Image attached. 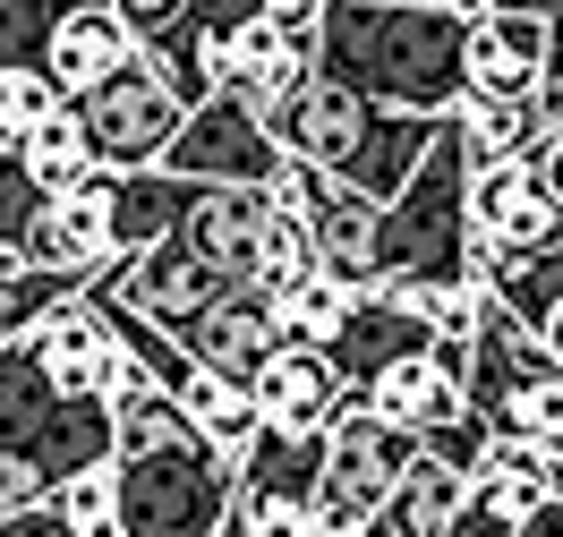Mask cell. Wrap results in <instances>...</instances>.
Returning <instances> with one entry per match:
<instances>
[{
	"instance_id": "603a6c76",
	"label": "cell",
	"mask_w": 563,
	"mask_h": 537,
	"mask_svg": "<svg viewBox=\"0 0 563 537\" xmlns=\"http://www.w3.org/2000/svg\"><path fill=\"white\" fill-rule=\"evenodd\" d=\"M172 410H179V427L206 444L213 461H240L247 444H256V401H247V384H231V376H206V367H188V384L172 393Z\"/></svg>"
},
{
	"instance_id": "7402d4cb",
	"label": "cell",
	"mask_w": 563,
	"mask_h": 537,
	"mask_svg": "<svg viewBox=\"0 0 563 537\" xmlns=\"http://www.w3.org/2000/svg\"><path fill=\"white\" fill-rule=\"evenodd\" d=\"M358 410L393 418L401 435H427V427H453L470 401H461V384H453V376H444V367H435V358L419 350V358H393L385 376H376V384L358 393Z\"/></svg>"
},
{
	"instance_id": "1f68e13d",
	"label": "cell",
	"mask_w": 563,
	"mask_h": 537,
	"mask_svg": "<svg viewBox=\"0 0 563 537\" xmlns=\"http://www.w3.org/2000/svg\"><path fill=\"white\" fill-rule=\"evenodd\" d=\"M103 9L129 26V43H137V52H163V43L188 26V0H103Z\"/></svg>"
},
{
	"instance_id": "44dd1931",
	"label": "cell",
	"mask_w": 563,
	"mask_h": 537,
	"mask_svg": "<svg viewBox=\"0 0 563 537\" xmlns=\"http://www.w3.org/2000/svg\"><path fill=\"white\" fill-rule=\"evenodd\" d=\"M444 128H453L470 171H495V163H529L555 120L538 111V94H529V103H470V94H461V103L444 111Z\"/></svg>"
},
{
	"instance_id": "8fae6325",
	"label": "cell",
	"mask_w": 563,
	"mask_h": 537,
	"mask_svg": "<svg viewBox=\"0 0 563 537\" xmlns=\"http://www.w3.org/2000/svg\"><path fill=\"white\" fill-rule=\"evenodd\" d=\"M317 461L324 435H274L256 427L240 461H231V537H299L317 521Z\"/></svg>"
},
{
	"instance_id": "9a60e30c",
	"label": "cell",
	"mask_w": 563,
	"mask_h": 537,
	"mask_svg": "<svg viewBox=\"0 0 563 537\" xmlns=\"http://www.w3.org/2000/svg\"><path fill=\"white\" fill-rule=\"evenodd\" d=\"M547 60H555V35L529 9H487L461 26V94L470 103H529L547 86Z\"/></svg>"
},
{
	"instance_id": "484cf974",
	"label": "cell",
	"mask_w": 563,
	"mask_h": 537,
	"mask_svg": "<svg viewBox=\"0 0 563 537\" xmlns=\"http://www.w3.org/2000/svg\"><path fill=\"white\" fill-rule=\"evenodd\" d=\"M351 307H358V290L342 282V273L308 265L299 282H282V290H274V333H282V342H308V350H324V342L351 324Z\"/></svg>"
},
{
	"instance_id": "2e32d148",
	"label": "cell",
	"mask_w": 563,
	"mask_h": 537,
	"mask_svg": "<svg viewBox=\"0 0 563 537\" xmlns=\"http://www.w3.org/2000/svg\"><path fill=\"white\" fill-rule=\"evenodd\" d=\"M247 401H256V418H265L274 435H324L342 410H351L342 376H333V358L308 350V342H282V350L247 376Z\"/></svg>"
},
{
	"instance_id": "d590c367",
	"label": "cell",
	"mask_w": 563,
	"mask_h": 537,
	"mask_svg": "<svg viewBox=\"0 0 563 537\" xmlns=\"http://www.w3.org/2000/svg\"><path fill=\"white\" fill-rule=\"evenodd\" d=\"M0 537H77V529H69V521H52V512L35 503V512H9V521H0Z\"/></svg>"
},
{
	"instance_id": "cb8c5ba5",
	"label": "cell",
	"mask_w": 563,
	"mask_h": 537,
	"mask_svg": "<svg viewBox=\"0 0 563 537\" xmlns=\"http://www.w3.org/2000/svg\"><path fill=\"white\" fill-rule=\"evenodd\" d=\"M487 299L563 367V248L555 256H529V265H504V273L487 282Z\"/></svg>"
},
{
	"instance_id": "d6a6232c",
	"label": "cell",
	"mask_w": 563,
	"mask_h": 537,
	"mask_svg": "<svg viewBox=\"0 0 563 537\" xmlns=\"http://www.w3.org/2000/svg\"><path fill=\"white\" fill-rule=\"evenodd\" d=\"M512 529H521V512H512V503H495L487 486H470L461 512L444 521V537H512Z\"/></svg>"
},
{
	"instance_id": "ac0fdd59",
	"label": "cell",
	"mask_w": 563,
	"mask_h": 537,
	"mask_svg": "<svg viewBox=\"0 0 563 537\" xmlns=\"http://www.w3.org/2000/svg\"><path fill=\"white\" fill-rule=\"evenodd\" d=\"M179 350H188V367H206V376H231V384H247L265 358L282 350L274 333V299L265 290H222L206 316L179 333Z\"/></svg>"
},
{
	"instance_id": "ffe728a7",
	"label": "cell",
	"mask_w": 563,
	"mask_h": 537,
	"mask_svg": "<svg viewBox=\"0 0 563 537\" xmlns=\"http://www.w3.org/2000/svg\"><path fill=\"white\" fill-rule=\"evenodd\" d=\"M43 77L60 86V94H86V86H103L120 60H137V43H129V26L111 18L103 0H77V9H60L52 18V35H43Z\"/></svg>"
},
{
	"instance_id": "5b68a950",
	"label": "cell",
	"mask_w": 563,
	"mask_h": 537,
	"mask_svg": "<svg viewBox=\"0 0 563 537\" xmlns=\"http://www.w3.org/2000/svg\"><path fill=\"white\" fill-rule=\"evenodd\" d=\"M0 461H18L35 486H60L77 469L111 461V410L60 393L26 342L0 350Z\"/></svg>"
},
{
	"instance_id": "4fadbf2b",
	"label": "cell",
	"mask_w": 563,
	"mask_h": 537,
	"mask_svg": "<svg viewBox=\"0 0 563 537\" xmlns=\"http://www.w3.org/2000/svg\"><path fill=\"white\" fill-rule=\"evenodd\" d=\"M18 265L69 273L77 290L95 282V273H111V265H120V171L77 179L69 197H43V214H35V231H26Z\"/></svg>"
},
{
	"instance_id": "4dcf8cb0",
	"label": "cell",
	"mask_w": 563,
	"mask_h": 537,
	"mask_svg": "<svg viewBox=\"0 0 563 537\" xmlns=\"http://www.w3.org/2000/svg\"><path fill=\"white\" fill-rule=\"evenodd\" d=\"M35 214H43V188H35L26 171H18V154H0V248H9V256L26 248Z\"/></svg>"
},
{
	"instance_id": "52a82bcc",
	"label": "cell",
	"mask_w": 563,
	"mask_h": 537,
	"mask_svg": "<svg viewBox=\"0 0 563 537\" xmlns=\"http://www.w3.org/2000/svg\"><path fill=\"white\" fill-rule=\"evenodd\" d=\"M69 120L77 137L95 145V171H163V145L179 137V94L163 86V69L154 60H120V69L103 77V86H86V94H69Z\"/></svg>"
},
{
	"instance_id": "6da1fadb",
	"label": "cell",
	"mask_w": 563,
	"mask_h": 537,
	"mask_svg": "<svg viewBox=\"0 0 563 537\" xmlns=\"http://www.w3.org/2000/svg\"><path fill=\"white\" fill-rule=\"evenodd\" d=\"M317 77L410 120H444L461 103V18L427 0H324Z\"/></svg>"
},
{
	"instance_id": "f1b7e54d",
	"label": "cell",
	"mask_w": 563,
	"mask_h": 537,
	"mask_svg": "<svg viewBox=\"0 0 563 537\" xmlns=\"http://www.w3.org/2000/svg\"><path fill=\"white\" fill-rule=\"evenodd\" d=\"M43 512L69 521L77 537H120V495H111V461L103 469H77L60 486H43Z\"/></svg>"
},
{
	"instance_id": "ab89813d",
	"label": "cell",
	"mask_w": 563,
	"mask_h": 537,
	"mask_svg": "<svg viewBox=\"0 0 563 537\" xmlns=\"http://www.w3.org/2000/svg\"><path fill=\"white\" fill-rule=\"evenodd\" d=\"M358 537H393V529H376V521H367V529H358Z\"/></svg>"
},
{
	"instance_id": "7a4b0ae2",
	"label": "cell",
	"mask_w": 563,
	"mask_h": 537,
	"mask_svg": "<svg viewBox=\"0 0 563 537\" xmlns=\"http://www.w3.org/2000/svg\"><path fill=\"white\" fill-rule=\"evenodd\" d=\"M111 495H120V537H222L231 529V461H213L179 427L172 393L111 401Z\"/></svg>"
},
{
	"instance_id": "e575fe53",
	"label": "cell",
	"mask_w": 563,
	"mask_h": 537,
	"mask_svg": "<svg viewBox=\"0 0 563 537\" xmlns=\"http://www.w3.org/2000/svg\"><path fill=\"white\" fill-rule=\"evenodd\" d=\"M529 171H538V188H547V197L563 205V128H547V145L529 154Z\"/></svg>"
},
{
	"instance_id": "277c9868",
	"label": "cell",
	"mask_w": 563,
	"mask_h": 537,
	"mask_svg": "<svg viewBox=\"0 0 563 537\" xmlns=\"http://www.w3.org/2000/svg\"><path fill=\"white\" fill-rule=\"evenodd\" d=\"M470 256V163H461L453 128H435V145L419 154V171L401 179V197L376 205V282H419V290H453Z\"/></svg>"
},
{
	"instance_id": "8992f818",
	"label": "cell",
	"mask_w": 563,
	"mask_h": 537,
	"mask_svg": "<svg viewBox=\"0 0 563 537\" xmlns=\"http://www.w3.org/2000/svg\"><path fill=\"white\" fill-rule=\"evenodd\" d=\"M461 401H470V418L487 435H521V444H555L563 435V367L495 299L470 324V384H461Z\"/></svg>"
},
{
	"instance_id": "74e56055",
	"label": "cell",
	"mask_w": 563,
	"mask_h": 537,
	"mask_svg": "<svg viewBox=\"0 0 563 537\" xmlns=\"http://www.w3.org/2000/svg\"><path fill=\"white\" fill-rule=\"evenodd\" d=\"M256 9H265V18H317L324 0H256Z\"/></svg>"
},
{
	"instance_id": "836d02e7",
	"label": "cell",
	"mask_w": 563,
	"mask_h": 537,
	"mask_svg": "<svg viewBox=\"0 0 563 537\" xmlns=\"http://www.w3.org/2000/svg\"><path fill=\"white\" fill-rule=\"evenodd\" d=\"M35 503H43V486L18 461H0V521H9V512H35Z\"/></svg>"
},
{
	"instance_id": "60d3db41",
	"label": "cell",
	"mask_w": 563,
	"mask_h": 537,
	"mask_svg": "<svg viewBox=\"0 0 563 537\" xmlns=\"http://www.w3.org/2000/svg\"><path fill=\"white\" fill-rule=\"evenodd\" d=\"M222 537H231V529H222Z\"/></svg>"
},
{
	"instance_id": "f35d334b",
	"label": "cell",
	"mask_w": 563,
	"mask_h": 537,
	"mask_svg": "<svg viewBox=\"0 0 563 537\" xmlns=\"http://www.w3.org/2000/svg\"><path fill=\"white\" fill-rule=\"evenodd\" d=\"M299 537H342V529H324V521H308V529H299Z\"/></svg>"
},
{
	"instance_id": "9c48e42d",
	"label": "cell",
	"mask_w": 563,
	"mask_h": 537,
	"mask_svg": "<svg viewBox=\"0 0 563 537\" xmlns=\"http://www.w3.org/2000/svg\"><path fill=\"white\" fill-rule=\"evenodd\" d=\"M163 171L197 179V188H274L282 145H274V128H265L256 103H240L231 86H213L206 103L179 120V137L163 145Z\"/></svg>"
},
{
	"instance_id": "83f0119b",
	"label": "cell",
	"mask_w": 563,
	"mask_h": 537,
	"mask_svg": "<svg viewBox=\"0 0 563 537\" xmlns=\"http://www.w3.org/2000/svg\"><path fill=\"white\" fill-rule=\"evenodd\" d=\"M60 103H69V94H60L35 60H0V154H18V145L35 137Z\"/></svg>"
},
{
	"instance_id": "e0dca14e",
	"label": "cell",
	"mask_w": 563,
	"mask_h": 537,
	"mask_svg": "<svg viewBox=\"0 0 563 537\" xmlns=\"http://www.w3.org/2000/svg\"><path fill=\"white\" fill-rule=\"evenodd\" d=\"M265 222H274V197L265 188H197L188 179V214H179V239L206 256L231 290L256 282V248H265Z\"/></svg>"
},
{
	"instance_id": "d4e9b609",
	"label": "cell",
	"mask_w": 563,
	"mask_h": 537,
	"mask_svg": "<svg viewBox=\"0 0 563 537\" xmlns=\"http://www.w3.org/2000/svg\"><path fill=\"white\" fill-rule=\"evenodd\" d=\"M461 495H470V478L461 469H444V461H410L401 469V486L385 495V512H376V529H393V537H444V521L461 512Z\"/></svg>"
},
{
	"instance_id": "ba28073f",
	"label": "cell",
	"mask_w": 563,
	"mask_h": 537,
	"mask_svg": "<svg viewBox=\"0 0 563 537\" xmlns=\"http://www.w3.org/2000/svg\"><path fill=\"white\" fill-rule=\"evenodd\" d=\"M419 461V435H401L393 418H376V410H342L333 427H324V461H317V521L324 529L358 537L376 512H385V495L401 486V469Z\"/></svg>"
},
{
	"instance_id": "8d00e7d4",
	"label": "cell",
	"mask_w": 563,
	"mask_h": 537,
	"mask_svg": "<svg viewBox=\"0 0 563 537\" xmlns=\"http://www.w3.org/2000/svg\"><path fill=\"white\" fill-rule=\"evenodd\" d=\"M427 9H444V18H461V26H470V18H487L495 0H427Z\"/></svg>"
},
{
	"instance_id": "4316f807",
	"label": "cell",
	"mask_w": 563,
	"mask_h": 537,
	"mask_svg": "<svg viewBox=\"0 0 563 537\" xmlns=\"http://www.w3.org/2000/svg\"><path fill=\"white\" fill-rule=\"evenodd\" d=\"M18 171L35 179L43 197H69L77 179H95V145L77 137V120H69V103L52 111V120H43V128H35V137H26V145H18Z\"/></svg>"
},
{
	"instance_id": "f546056e",
	"label": "cell",
	"mask_w": 563,
	"mask_h": 537,
	"mask_svg": "<svg viewBox=\"0 0 563 537\" xmlns=\"http://www.w3.org/2000/svg\"><path fill=\"white\" fill-rule=\"evenodd\" d=\"M60 299H77V282L69 273H35V265H18V273H0V350L9 342H26Z\"/></svg>"
},
{
	"instance_id": "7c38bea8",
	"label": "cell",
	"mask_w": 563,
	"mask_h": 537,
	"mask_svg": "<svg viewBox=\"0 0 563 537\" xmlns=\"http://www.w3.org/2000/svg\"><path fill=\"white\" fill-rule=\"evenodd\" d=\"M26 350H35V367L52 376V384H60V393H77V401H103V410H111L120 393L154 384V376H145L137 358L120 350L111 316L95 307V299H86V290H77V299H60V307H52V316H43L35 333H26ZM154 393H163V384H154Z\"/></svg>"
},
{
	"instance_id": "5bb4252c",
	"label": "cell",
	"mask_w": 563,
	"mask_h": 537,
	"mask_svg": "<svg viewBox=\"0 0 563 537\" xmlns=\"http://www.w3.org/2000/svg\"><path fill=\"white\" fill-rule=\"evenodd\" d=\"M470 239L504 265H529V256L563 248V205L538 188L529 163H495V171H470Z\"/></svg>"
},
{
	"instance_id": "30bf717a",
	"label": "cell",
	"mask_w": 563,
	"mask_h": 537,
	"mask_svg": "<svg viewBox=\"0 0 563 537\" xmlns=\"http://www.w3.org/2000/svg\"><path fill=\"white\" fill-rule=\"evenodd\" d=\"M222 290H231V282H222L206 256L172 231V239H154V248L120 256L111 273H95L86 299H95V307H120V316H137V324H154V333H172V342H179V333L222 299Z\"/></svg>"
},
{
	"instance_id": "3957f363",
	"label": "cell",
	"mask_w": 563,
	"mask_h": 537,
	"mask_svg": "<svg viewBox=\"0 0 563 537\" xmlns=\"http://www.w3.org/2000/svg\"><path fill=\"white\" fill-rule=\"evenodd\" d=\"M265 128H274V145L290 163H317L324 179H342L367 205H385V197H401V179L419 171V154L435 145L444 120L385 111V103H367V94H351V86L308 69L282 103H265Z\"/></svg>"
},
{
	"instance_id": "d6986e66",
	"label": "cell",
	"mask_w": 563,
	"mask_h": 537,
	"mask_svg": "<svg viewBox=\"0 0 563 537\" xmlns=\"http://www.w3.org/2000/svg\"><path fill=\"white\" fill-rule=\"evenodd\" d=\"M427 342H435V333H427V324L410 316L401 299H385V290H358L351 324H342V333L324 342V358H333V376H342V393L358 401V393H367V384H376V376L393 367V358H419Z\"/></svg>"
}]
</instances>
